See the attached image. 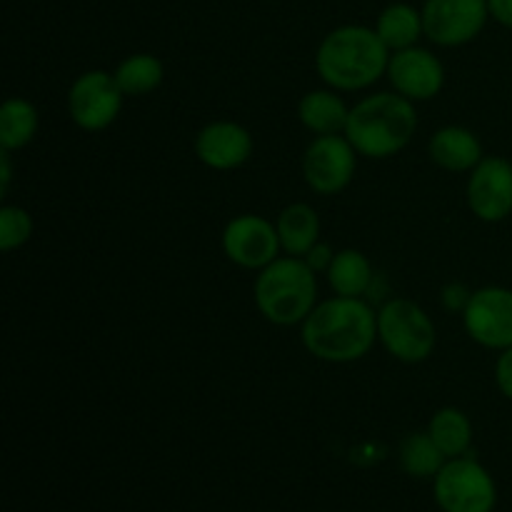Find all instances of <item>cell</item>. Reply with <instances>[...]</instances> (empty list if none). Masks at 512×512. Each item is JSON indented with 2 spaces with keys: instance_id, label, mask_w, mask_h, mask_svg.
<instances>
[{
  "instance_id": "obj_1",
  "label": "cell",
  "mask_w": 512,
  "mask_h": 512,
  "mask_svg": "<svg viewBox=\"0 0 512 512\" xmlns=\"http://www.w3.org/2000/svg\"><path fill=\"white\" fill-rule=\"evenodd\" d=\"M305 350L323 363H355L378 340V310L363 298L333 295L320 300L300 325Z\"/></svg>"
},
{
  "instance_id": "obj_2",
  "label": "cell",
  "mask_w": 512,
  "mask_h": 512,
  "mask_svg": "<svg viewBox=\"0 0 512 512\" xmlns=\"http://www.w3.org/2000/svg\"><path fill=\"white\" fill-rule=\"evenodd\" d=\"M390 50L375 28L340 25L330 30L315 53V70L333 90L370 88L388 73Z\"/></svg>"
},
{
  "instance_id": "obj_3",
  "label": "cell",
  "mask_w": 512,
  "mask_h": 512,
  "mask_svg": "<svg viewBox=\"0 0 512 512\" xmlns=\"http://www.w3.org/2000/svg\"><path fill=\"white\" fill-rule=\"evenodd\" d=\"M418 130V113L413 100L400 93H375L350 108L345 138L358 155L385 160L408 148Z\"/></svg>"
},
{
  "instance_id": "obj_4",
  "label": "cell",
  "mask_w": 512,
  "mask_h": 512,
  "mask_svg": "<svg viewBox=\"0 0 512 512\" xmlns=\"http://www.w3.org/2000/svg\"><path fill=\"white\" fill-rule=\"evenodd\" d=\"M253 298L268 323L283 328L303 325L318 305V273L303 258L280 255L258 270Z\"/></svg>"
},
{
  "instance_id": "obj_5",
  "label": "cell",
  "mask_w": 512,
  "mask_h": 512,
  "mask_svg": "<svg viewBox=\"0 0 512 512\" xmlns=\"http://www.w3.org/2000/svg\"><path fill=\"white\" fill-rule=\"evenodd\" d=\"M378 340L400 363H423L433 355L438 333L430 315L408 298L385 300L378 310Z\"/></svg>"
},
{
  "instance_id": "obj_6",
  "label": "cell",
  "mask_w": 512,
  "mask_h": 512,
  "mask_svg": "<svg viewBox=\"0 0 512 512\" xmlns=\"http://www.w3.org/2000/svg\"><path fill=\"white\" fill-rule=\"evenodd\" d=\"M433 498L443 512H493L498 485L473 455L450 458L433 478Z\"/></svg>"
},
{
  "instance_id": "obj_7",
  "label": "cell",
  "mask_w": 512,
  "mask_h": 512,
  "mask_svg": "<svg viewBox=\"0 0 512 512\" xmlns=\"http://www.w3.org/2000/svg\"><path fill=\"white\" fill-rule=\"evenodd\" d=\"M123 90L113 73L105 70H88L80 75L68 93L70 120L80 130L98 133L110 128L123 110Z\"/></svg>"
},
{
  "instance_id": "obj_8",
  "label": "cell",
  "mask_w": 512,
  "mask_h": 512,
  "mask_svg": "<svg viewBox=\"0 0 512 512\" xmlns=\"http://www.w3.org/2000/svg\"><path fill=\"white\" fill-rule=\"evenodd\" d=\"M355 165L358 150L345 135H315L313 143L305 148L300 170L310 190L318 195H338L353 180Z\"/></svg>"
},
{
  "instance_id": "obj_9",
  "label": "cell",
  "mask_w": 512,
  "mask_h": 512,
  "mask_svg": "<svg viewBox=\"0 0 512 512\" xmlns=\"http://www.w3.org/2000/svg\"><path fill=\"white\" fill-rule=\"evenodd\" d=\"M425 38L443 48H458L483 33L490 18L488 0H425Z\"/></svg>"
},
{
  "instance_id": "obj_10",
  "label": "cell",
  "mask_w": 512,
  "mask_h": 512,
  "mask_svg": "<svg viewBox=\"0 0 512 512\" xmlns=\"http://www.w3.org/2000/svg\"><path fill=\"white\" fill-rule=\"evenodd\" d=\"M463 325L470 340L488 350L512 348V290L503 285L473 290Z\"/></svg>"
},
{
  "instance_id": "obj_11",
  "label": "cell",
  "mask_w": 512,
  "mask_h": 512,
  "mask_svg": "<svg viewBox=\"0 0 512 512\" xmlns=\"http://www.w3.org/2000/svg\"><path fill=\"white\" fill-rule=\"evenodd\" d=\"M223 250L230 263L245 270H263L280 258L278 228L260 215L245 213L230 220L223 230Z\"/></svg>"
},
{
  "instance_id": "obj_12",
  "label": "cell",
  "mask_w": 512,
  "mask_h": 512,
  "mask_svg": "<svg viewBox=\"0 0 512 512\" xmlns=\"http://www.w3.org/2000/svg\"><path fill=\"white\" fill-rule=\"evenodd\" d=\"M468 205L483 223H500L512 213V163L490 155L483 158L468 180Z\"/></svg>"
},
{
  "instance_id": "obj_13",
  "label": "cell",
  "mask_w": 512,
  "mask_h": 512,
  "mask_svg": "<svg viewBox=\"0 0 512 512\" xmlns=\"http://www.w3.org/2000/svg\"><path fill=\"white\" fill-rule=\"evenodd\" d=\"M388 80L395 93L405 95L408 100H433L445 85V68L430 50L405 48L390 53Z\"/></svg>"
},
{
  "instance_id": "obj_14",
  "label": "cell",
  "mask_w": 512,
  "mask_h": 512,
  "mask_svg": "<svg viewBox=\"0 0 512 512\" xmlns=\"http://www.w3.org/2000/svg\"><path fill=\"white\" fill-rule=\"evenodd\" d=\"M195 155L210 170H235L253 155V135L233 120H215L195 135Z\"/></svg>"
},
{
  "instance_id": "obj_15",
  "label": "cell",
  "mask_w": 512,
  "mask_h": 512,
  "mask_svg": "<svg viewBox=\"0 0 512 512\" xmlns=\"http://www.w3.org/2000/svg\"><path fill=\"white\" fill-rule=\"evenodd\" d=\"M428 153L430 160L448 173H470L485 158L478 135L463 125L435 130L428 143Z\"/></svg>"
},
{
  "instance_id": "obj_16",
  "label": "cell",
  "mask_w": 512,
  "mask_h": 512,
  "mask_svg": "<svg viewBox=\"0 0 512 512\" xmlns=\"http://www.w3.org/2000/svg\"><path fill=\"white\" fill-rule=\"evenodd\" d=\"M275 228H278L280 248L293 258H305L310 248L320 243V218L308 203H290L288 208L280 210Z\"/></svg>"
},
{
  "instance_id": "obj_17",
  "label": "cell",
  "mask_w": 512,
  "mask_h": 512,
  "mask_svg": "<svg viewBox=\"0 0 512 512\" xmlns=\"http://www.w3.org/2000/svg\"><path fill=\"white\" fill-rule=\"evenodd\" d=\"M350 108L335 90H310L298 103V120L315 135H343Z\"/></svg>"
},
{
  "instance_id": "obj_18",
  "label": "cell",
  "mask_w": 512,
  "mask_h": 512,
  "mask_svg": "<svg viewBox=\"0 0 512 512\" xmlns=\"http://www.w3.org/2000/svg\"><path fill=\"white\" fill-rule=\"evenodd\" d=\"M328 283L335 295L343 298H363L375 283V270L365 253L355 248L338 250L328 268Z\"/></svg>"
},
{
  "instance_id": "obj_19",
  "label": "cell",
  "mask_w": 512,
  "mask_h": 512,
  "mask_svg": "<svg viewBox=\"0 0 512 512\" xmlns=\"http://www.w3.org/2000/svg\"><path fill=\"white\" fill-rule=\"evenodd\" d=\"M375 33L380 35L390 53L418 45L420 35H425L423 13L408 3H393L378 15Z\"/></svg>"
},
{
  "instance_id": "obj_20",
  "label": "cell",
  "mask_w": 512,
  "mask_h": 512,
  "mask_svg": "<svg viewBox=\"0 0 512 512\" xmlns=\"http://www.w3.org/2000/svg\"><path fill=\"white\" fill-rule=\"evenodd\" d=\"M428 433L448 460L463 458L473 445V423L460 408H440L430 418Z\"/></svg>"
},
{
  "instance_id": "obj_21",
  "label": "cell",
  "mask_w": 512,
  "mask_h": 512,
  "mask_svg": "<svg viewBox=\"0 0 512 512\" xmlns=\"http://www.w3.org/2000/svg\"><path fill=\"white\" fill-rule=\"evenodd\" d=\"M40 115L30 100L8 98L0 105V148L20 150L33 143L38 133Z\"/></svg>"
},
{
  "instance_id": "obj_22",
  "label": "cell",
  "mask_w": 512,
  "mask_h": 512,
  "mask_svg": "<svg viewBox=\"0 0 512 512\" xmlns=\"http://www.w3.org/2000/svg\"><path fill=\"white\" fill-rule=\"evenodd\" d=\"M115 80H118L123 95L130 98H140V95L153 93L155 88H160L165 78V68L155 55L150 53H135L130 58H125L123 63L115 68Z\"/></svg>"
},
{
  "instance_id": "obj_23",
  "label": "cell",
  "mask_w": 512,
  "mask_h": 512,
  "mask_svg": "<svg viewBox=\"0 0 512 512\" xmlns=\"http://www.w3.org/2000/svg\"><path fill=\"white\" fill-rule=\"evenodd\" d=\"M445 463H448V458L435 445L430 433H410L400 443V468L410 478H435Z\"/></svg>"
},
{
  "instance_id": "obj_24",
  "label": "cell",
  "mask_w": 512,
  "mask_h": 512,
  "mask_svg": "<svg viewBox=\"0 0 512 512\" xmlns=\"http://www.w3.org/2000/svg\"><path fill=\"white\" fill-rule=\"evenodd\" d=\"M33 235V218L20 205H3L0 208V248L5 253L25 245Z\"/></svg>"
},
{
  "instance_id": "obj_25",
  "label": "cell",
  "mask_w": 512,
  "mask_h": 512,
  "mask_svg": "<svg viewBox=\"0 0 512 512\" xmlns=\"http://www.w3.org/2000/svg\"><path fill=\"white\" fill-rule=\"evenodd\" d=\"M470 298H473V290L463 283H448L443 290H440V303L448 313H465Z\"/></svg>"
},
{
  "instance_id": "obj_26",
  "label": "cell",
  "mask_w": 512,
  "mask_h": 512,
  "mask_svg": "<svg viewBox=\"0 0 512 512\" xmlns=\"http://www.w3.org/2000/svg\"><path fill=\"white\" fill-rule=\"evenodd\" d=\"M495 383H498L500 393L512 400V348L500 350V358L495 363Z\"/></svg>"
},
{
  "instance_id": "obj_27",
  "label": "cell",
  "mask_w": 512,
  "mask_h": 512,
  "mask_svg": "<svg viewBox=\"0 0 512 512\" xmlns=\"http://www.w3.org/2000/svg\"><path fill=\"white\" fill-rule=\"evenodd\" d=\"M333 258H335V250L330 248L328 243H318V245H313V248H310V253L305 255L303 260L310 265V268L315 270V273H320V270H325V273H328Z\"/></svg>"
},
{
  "instance_id": "obj_28",
  "label": "cell",
  "mask_w": 512,
  "mask_h": 512,
  "mask_svg": "<svg viewBox=\"0 0 512 512\" xmlns=\"http://www.w3.org/2000/svg\"><path fill=\"white\" fill-rule=\"evenodd\" d=\"M488 10L490 18L505 28H512V0H488Z\"/></svg>"
},
{
  "instance_id": "obj_29",
  "label": "cell",
  "mask_w": 512,
  "mask_h": 512,
  "mask_svg": "<svg viewBox=\"0 0 512 512\" xmlns=\"http://www.w3.org/2000/svg\"><path fill=\"white\" fill-rule=\"evenodd\" d=\"M13 170H10V150H0V193H8L10 178H13Z\"/></svg>"
}]
</instances>
